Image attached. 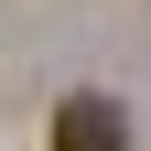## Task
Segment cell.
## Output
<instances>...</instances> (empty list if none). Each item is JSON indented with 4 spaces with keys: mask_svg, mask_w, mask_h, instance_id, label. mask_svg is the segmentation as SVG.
<instances>
[{
    "mask_svg": "<svg viewBox=\"0 0 151 151\" xmlns=\"http://www.w3.org/2000/svg\"><path fill=\"white\" fill-rule=\"evenodd\" d=\"M54 151H129V108L97 97V86L54 97Z\"/></svg>",
    "mask_w": 151,
    "mask_h": 151,
    "instance_id": "6da1fadb",
    "label": "cell"
}]
</instances>
